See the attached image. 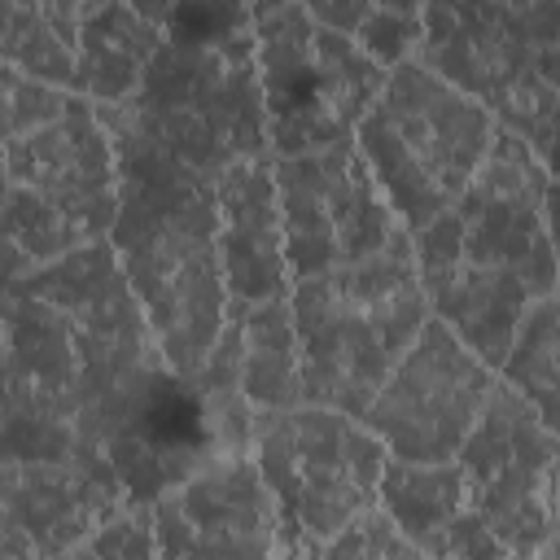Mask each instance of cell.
I'll use <instances>...</instances> for the list:
<instances>
[{"mask_svg": "<svg viewBox=\"0 0 560 560\" xmlns=\"http://www.w3.org/2000/svg\"><path fill=\"white\" fill-rule=\"evenodd\" d=\"M249 455L276 499L284 560L319 556L337 534L381 508L389 451L354 416L328 407L258 411Z\"/></svg>", "mask_w": 560, "mask_h": 560, "instance_id": "cell-9", "label": "cell"}, {"mask_svg": "<svg viewBox=\"0 0 560 560\" xmlns=\"http://www.w3.org/2000/svg\"><path fill=\"white\" fill-rule=\"evenodd\" d=\"M420 61L534 158L560 131V4H424Z\"/></svg>", "mask_w": 560, "mask_h": 560, "instance_id": "cell-8", "label": "cell"}, {"mask_svg": "<svg viewBox=\"0 0 560 560\" xmlns=\"http://www.w3.org/2000/svg\"><path fill=\"white\" fill-rule=\"evenodd\" d=\"M4 31H0V57L9 70H22L26 79L70 88L79 70V31L88 18V4L61 0V4H26L4 0Z\"/></svg>", "mask_w": 560, "mask_h": 560, "instance_id": "cell-18", "label": "cell"}, {"mask_svg": "<svg viewBox=\"0 0 560 560\" xmlns=\"http://www.w3.org/2000/svg\"><path fill=\"white\" fill-rule=\"evenodd\" d=\"M241 394L254 411H293L306 407L302 385V346L289 298L245 306V354H241Z\"/></svg>", "mask_w": 560, "mask_h": 560, "instance_id": "cell-17", "label": "cell"}, {"mask_svg": "<svg viewBox=\"0 0 560 560\" xmlns=\"http://www.w3.org/2000/svg\"><path fill=\"white\" fill-rule=\"evenodd\" d=\"M354 44L385 70L416 61L424 44V4H372L363 26L354 31Z\"/></svg>", "mask_w": 560, "mask_h": 560, "instance_id": "cell-21", "label": "cell"}, {"mask_svg": "<svg viewBox=\"0 0 560 560\" xmlns=\"http://www.w3.org/2000/svg\"><path fill=\"white\" fill-rule=\"evenodd\" d=\"M61 560H83V556H79V551H66V556H61Z\"/></svg>", "mask_w": 560, "mask_h": 560, "instance_id": "cell-25", "label": "cell"}, {"mask_svg": "<svg viewBox=\"0 0 560 560\" xmlns=\"http://www.w3.org/2000/svg\"><path fill=\"white\" fill-rule=\"evenodd\" d=\"M166 4H88L79 31V70L70 92L92 105H122L140 92L166 44Z\"/></svg>", "mask_w": 560, "mask_h": 560, "instance_id": "cell-16", "label": "cell"}, {"mask_svg": "<svg viewBox=\"0 0 560 560\" xmlns=\"http://www.w3.org/2000/svg\"><path fill=\"white\" fill-rule=\"evenodd\" d=\"M118 158L109 245L179 376H197L228 324L232 293L219 254L214 184L101 109Z\"/></svg>", "mask_w": 560, "mask_h": 560, "instance_id": "cell-2", "label": "cell"}, {"mask_svg": "<svg viewBox=\"0 0 560 560\" xmlns=\"http://www.w3.org/2000/svg\"><path fill=\"white\" fill-rule=\"evenodd\" d=\"M219 197V254L232 302L258 306L293 293L284 254V214L276 184V153L236 162L214 179Z\"/></svg>", "mask_w": 560, "mask_h": 560, "instance_id": "cell-15", "label": "cell"}, {"mask_svg": "<svg viewBox=\"0 0 560 560\" xmlns=\"http://www.w3.org/2000/svg\"><path fill=\"white\" fill-rule=\"evenodd\" d=\"M542 560H560V551H551V556H542Z\"/></svg>", "mask_w": 560, "mask_h": 560, "instance_id": "cell-26", "label": "cell"}, {"mask_svg": "<svg viewBox=\"0 0 560 560\" xmlns=\"http://www.w3.org/2000/svg\"><path fill=\"white\" fill-rule=\"evenodd\" d=\"M289 306L302 346L306 407H328L354 420L372 411L398 359L433 319L411 232H398L363 262L298 280Z\"/></svg>", "mask_w": 560, "mask_h": 560, "instance_id": "cell-4", "label": "cell"}, {"mask_svg": "<svg viewBox=\"0 0 560 560\" xmlns=\"http://www.w3.org/2000/svg\"><path fill=\"white\" fill-rule=\"evenodd\" d=\"M74 92L70 88H52L39 79H26L22 70L0 66V109H4V136H22L31 127H44L52 118H61L70 109Z\"/></svg>", "mask_w": 560, "mask_h": 560, "instance_id": "cell-22", "label": "cell"}, {"mask_svg": "<svg viewBox=\"0 0 560 560\" xmlns=\"http://www.w3.org/2000/svg\"><path fill=\"white\" fill-rule=\"evenodd\" d=\"M494 118L472 96L416 57L389 70L381 101L354 131V144L389 210L416 236L464 197L494 144Z\"/></svg>", "mask_w": 560, "mask_h": 560, "instance_id": "cell-7", "label": "cell"}, {"mask_svg": "<svg viewBox=\"0 0 560 560\" xmlns=\"http://www.w3.org/2000/svg\"><path fill=\"white\" fill-rule=\"evenodd\" d=\"M306 9H311V18H315L319 26H328V31L354 39V31L363 26V18H368L372 4H363V0H315V4H306Z\"/></svg>", "mask_w": 560, "mask_h": 560, "instance_id": "cell-24", "label": "cell"}, {"mask_svg": "<svg viewBox=\"0 0 560 560\" xmlns=\"http://www.w3.org/2000/svg\"><path fill=\"white\" fill-rule=\"evenodd\" d=\"M114 219L118 158L92 101L74 92L61 118L4 136V284L109 241Z\"/></svg>", "mask_w": 560, "mask_h": 560, "instance_id": "cell-5", "label": "cell"}, {"mask_svg": "<svg viewBox=\"0 0 560 560\" xmlns=\"http://www.w3.org/2000/svg\"><path fill=\"white\" fill-rule=\"evenodd\" d=\"M411 245L433 319L499 372L525 315L560 284L547 171L534 149L512 131H494L464 197Z\"/></svg>", "mask_w": 560, "mask_h": 560, "instance_id": "cell-1", "label": "cell"}, {"mask_svg": "<svg viewBox=\"0 0 560 560\" xmlns=\"http://www.w3.org/2000/svg\"><path fill=\"white\" fill-rule=\"evenodd\" d=\"M249 18L271 153L306 158L354 140L389 70L350 35L319 26L306 4H249Z\"/></svg>", "mask_w": 560, "mask_h": 560, "instance_id": "cell-10", "label": "cell"}, {"mask_svg": "<svg viewBox=\"0 0 560 560\" xmlns=\"http://www.w3.org/2000/svg\"><path fill=\"white\" fill-rule=\"evenodd\" d=\"M499 381H508L560 433V284L525 315Z\"/></svg>", "mask_w": 560, "mask_h": 560, "instance_id": "cell-20", "label": "cell"}, {"mask_svg": "<svg viewBox=\"0 0 560 560\" xmlns=\"http://www.w3.org/2000/svg\"><path fill=\"white\" fill-rule=\"evenodd\" d=\"M311 560H429L411 538L398 534V525L376 508L363 521H354L346 534H337L319 556Z\"/></svg>", "mask_w": 560, "mask_h": 560, "instance_id": "cell-23", "label": "cell"}, {"mask_svg": "<svg viewBox=\"0 0 560 560\" xmlns=\"http://www.w3.org/2000/svg\"><path fill=\"white\" fill-rule=\"evenodd\" d=\"M162 31L166 44L140 92L96 109L114 114L210 184L236 162L267 158L271 131L249 4H166Z\"/></svg>", "mask_w": 560, "mask_h": 560, "instance_id": "cell-3", "label": "cell"}, {"mask_svg": "<svg viewBox=\"0 0 560 560\" xmlns=\"http://www.w3.org/2000/svg\"><path fill=\"white\" fill-rule=\"evenodd\" d=\"M499 372L477 359L442 319H429L398 359L363 424L385 442L389 459L451 464L477 429Z\"/></svg>", "mask_w": 560, "mask_h": 560, "instance_id": "cell-12", "label": "cell"}, {"mask_svg": "<svg viewBox=\"0 0 560 560\" xmlns=\"http://www.w3.org/2000/svg\"><path fill=\"white\" fill-rule=\"evenodd\" d=\"M131 494L101 451L48 464H0V560H61Z\"/></svg>", "mask_w": 560, "mask_h": 560, "instance_id": "cell-13", "label": "cell"}, {"mask_svg": "<svg viewBox=\"0 0 560 560\" xmlns=\"http://www.w3.org/2000/svg\"><path fill=\"white\" fill-rule=\"evenodd\" d=\"M276 184L293 284L363 262L407 232L354 140L306 158H276Z\"/></svg>", "mask_w": 560, "mask_h": 560, "instance_id": "cell-11", "label": "cell"}, {"mask_svg": "<svg viewBox=\"0 0 560 560\" xmlns=\"http://www.w3.org/2000/svg\"><path fill=\"white\" fill-rule=\"evenodd\" d=\"M464 508L442 560H542L560 551V433L499 381L455 455Z\"/></svg>", "mask_w": 560, "mask_h": 560, "instance_id": "cell-6", "label": "cell"}, {"mask_svg": "<svg viewBox=\"0 0 560 560\" xmlns=\"http://www.w3.org/2000/svg\"><path fill=\"white\" fill-rule=\"evenodd\" d=\"M464 508V481L455 459L451 464H407L389 459L381 481V512L411 538L429 560H442L446 534Z\"/></svg>", "mask_w": 560, "mask_h": 560, "instance_id": "cell-19", "label": "cell"}, {"mask_svg": "<svg viewBox=\"0 0 560 560\" xmlns=\"http://www.w3.org/2000/svg\"><path fill=\"white\" fill-rule=\"evenodd\" d=\"M149 508L162 560H284L280 512L254 455H223Z\"/></svg>", "mask_w": 560, "mask_h": 560, "instance_id": "cell-14", "label": "cell"}]
</instances>
